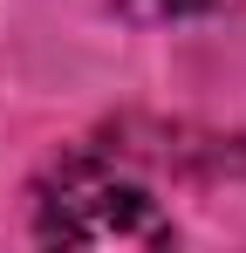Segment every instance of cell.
<instances>
[{"label":"cell","instance_id":"7a4b0ae2","mask_svg":"<svg viewBox=\"0 0 246 253\" xmlns=\"http://www.w3.org/2000/svg\"><path fill=\"white\" fill-rule=\"evenodd\" d=\"M212 7H226V0H117L123 21H144V28H158V21H192V14H212Z\"/></svg>","mask_w":246,"mask_h":253},{"label":"cell","instance_id":"6da1fadb","mask_svg":"<svg viewBox=\"0 0 246 253\" xmlns=\"http://www.w3.org/2000/svg\"><path fill=\"white\" fill-rule=\"evenodd\" d=\"M35 233L48 247H171V219L151 206V192L96 158L48 171L35 192Z\"/></svg>","mask_w":246,"mask_h":253}]
</instances>
